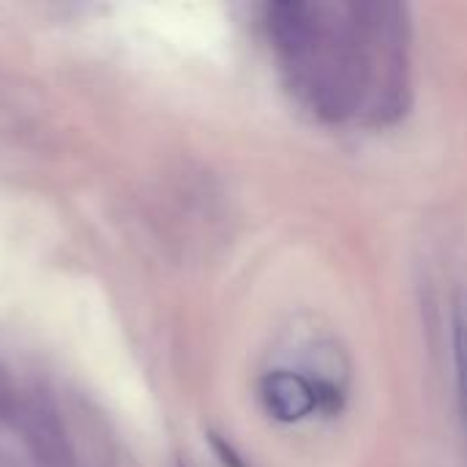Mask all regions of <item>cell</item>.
Listing matches in <instances>:
<instances>
[{
	"mask_svg": "<svg viewBox=\"0 0 467 467\" xmlns=\"http://www.w3.org/2000/svg\"><path fill=\"white\" fill-rule=\"evenodd\" d=\"M386 11V8H383ZM369 5L276 3L268 11L271 36L293 85L317 112L342 118L356 109L372 74L369 47L389 38V22L369 19Z\"/></svg>",
	"mask_w": 467,
	"mask_h": 467,
	"instance_id": "obj_1",
	"label": "cell"
},
{
	"mask_svg": "<svg viewBox=\"0 0 467 467\" xmlns=\"http://www.w3.org/2000/svg\"><path fill=\"white\" fill-rule=\"evenodd\" d=\"M260 400H263V408L268 410V416L282 424L304 421L306 416H312L320 408L317 383H312L296 372H287V369H276V372L265 375V380L260 386Z\"/></svg>",
	"mask_w": 467,
	"mask_h": 467,
	"instance_id": "obj_2",
	"label": "cell"
},
{
	"mask_svg": "<svg viewBox=\"0 0 467 467\" xmlns=\"http://www.w3.org/2000/svg\"><path fill=\"white\" fill-rule=\"evenodd\" d=\"M25 435L27 443L33 449V454L38 457V462L44 467H68V451H66V441L55 424V419L41 410V408H30L27 410V421H25Z\"/></svg>",
	"mask_w": 467,
	"mask_h": 467,
	"instance_id": "obj_3",
	"label": "cell"
},
{
	"mask_svg": "<svg viewBox=\"0 0 467 467\" xmlns=\"http://www.w3.org/2000/svg\"><path fill=\"white\" fill-rule=\"evenodd\" d=\"M454 367H457V402L467 427V290L454 306Z\"/></svg>",
	"mask_w": 467,
	"mask_h": 467,
	"instance_id": "obj_4",
	"label": "cell"
},
{
	"mask_svg": "<svg viewBox=\"0 0 467 467\" xmlns=\"http://www.w3.org/2000/svg\"><path fill=\"white\" fill-rule=\"evenodd\" d=\"M213 449L219 451V457H222V462H224V467H246L244 462H241V457L219 438V435H213Z\"/></svg>",
	"mask_w": 467,
	"mask_h": 467,
	"instance_id": "obj_5",
	"label": "cell"
}]
</instances>
